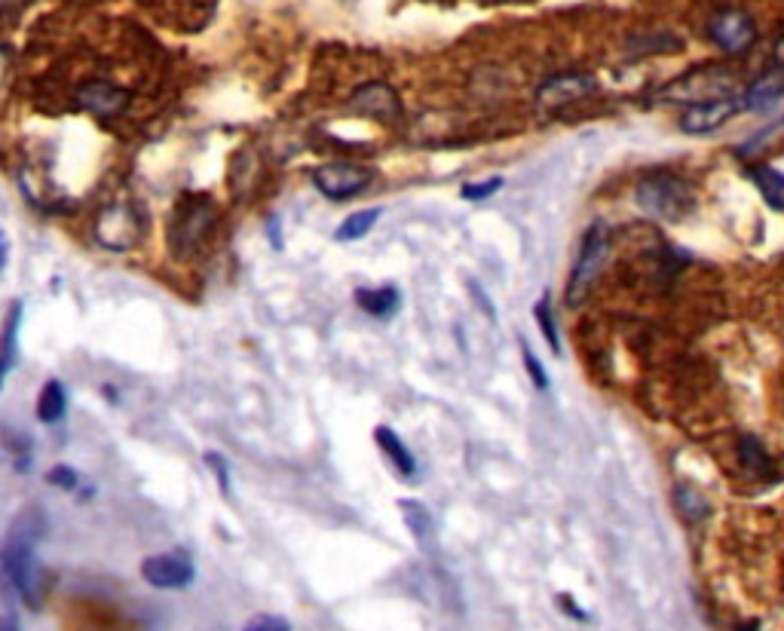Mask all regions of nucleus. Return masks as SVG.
<instances>
[{
  "label": "nucleus",
  "instance_id": "nucleus-1",
  "mask_svg": "<svg viewBox=\"0 0 784 631\" xmlns=\"http://www.w3.org/2000/svg\"><path fill=\"white\" fill-rule=\"evenodd\" d=\"M34 543H38V534L28 525H19L10 530V536H6L4 543V576L28 607L40 610L46 583H43V570L38 564Z\"/></svg>",
  "mask_w": 784,
  "mask_h": 631
},
{
  "label": "nucleus",
  "instance_id": "nucleus-2",
  "mask_svg": "<svg viewBox=\"0 0 784 631\" xmlns=\"http://www.w3.org/2000/svg\"><path fill=\"white\" fill-rule=\"evenodd\" d=\"M637 206L659 221H680L693 212L695 193L678 175H646L635 188Z\"/></svg>",
  "mask_w": 784,
  "mask_h": 631
},
{
  "label": "nucleus",
  "instance_id": "nucleus-3",
  "mask_svg": "<svg viewBox=\"0 0 784 631\" xmlns=\"http://www.w3.org/2000/svg\"><path fill=\"white\" fill-rule=\"evenodd\" d=\"M665 102H680V105H702L714 102V98H729L736 96V74L721 64H708V68L689 71L680 80L668 83L659 92Z\"/></svg>",
  "mask_w": 784,
  "mask_h": 631
},
{
  "label": "nucleus",
  "instance_id": "nucleus-4",
  "mask_svg": "<svg viewBox=\"0 0 784 631\" xmlns=\"http://www.w3.org/2000/svg\"><path fill=\"white\" fill-rule=\"evenodd\" d=\"M607 255H610V231L603 224H592L586 233V240H582L579 257H577V264H573L570 289H567V300H570L573 307L588 295V289H592V282L598 279Z\"/></svg>",
  "mask_w": 784,
  "mask_h": 631
},
{
  "label": "nucleus",
  "instance_id": "nucleus-5",
  "mask_svg": "<svg viewBox=\"0 0 784 631\" xmlns=\"http://www.w3.org/2000/svg\"><path fill=\"white\" fill-rule=\"evenodd\" d=\"M708 38L714 40L717 49L729 55H738L754 46L757 40V25L745 10H721L708 21Z\"/></svg>",
  "mask_w": 784,
  "mask_h": 631
},
{
  "label": "nucleus",
  "instance_id": "nucleus-6",
  "mask_svg": "<svg viewBox=\"0 0 784 631\" xmlns=\"http://www.w3.org/2000/svg\"><path fill=\"white\" fill-rule=\"evenodd\" d=\"M738 111H745V98H714V102H702V105H689L687 111L680 114V129L689 135H704L714 132L723 123H729Z\"/></svg>",
  "mask_w": 784,
  "mask_h": 631
},
{
  "label": "nucleus",
  "instance_id": "nucleus-7",
  "mask_svg": "<svg viewBox=\"0 0 784 631\" xmlns=\"http://www.w3.org/2000/svg\"><path fill=\"white\" fill-rule=\"evenodd\" d=\"M313 184L328 199H350L368 188L371 172L362 166H352V163H331V166H322L316 172Z\"/></svg>",
  "mask_w": 784,
  "mask_h": 631
},
{
  "label": "nucleus",
  "instance_id": "nucleus-8",
  "mask_svg": "<svg viewBox=\"0 0 784 631\" xmlns=\"http://www.w3.org/2000/svg\"><path fill=\"white\" fill-rule=\"evenodd\" d=\"M212 221H215V209L208 203H184L181 209H178L175 221H172V231H169L172 246L184 255L193 252V248L199 246V240L206 236V231L212 227Z\"/></svg>",
  "mask_w": 784,
  "mask_h": 631
},
{
  "label": "nucleus",
  "instance_id": "nucleus-9",
  "mask_svg": "<svg viewBox=\"0 0 784 631\" xmlns=\"http://www.w3.org/2000/svg\"><path fill=\"white\" fill-rule=\"evenodd\" d=\"M141 576L156 589H184L193 583V564L184 555H154L141 564Z\"/></svg>",
  "mask_w": 784,
  "mask_h": 631
},
{
  "label": "nucleus",
  "instance_id": "nucleus-10",
  "mask_svg": "<svg viewBox=\"0 0 784 631\" xmlns=\"http://www.w3.org/2000/svg\"><path fill=\"white\" fill-rule=\"evenodd\" d=\"M77 105L89 107L98 117H111V114H120L129 105V92L114 86L111 80H86L77 86L74 92Z\"/></svg>",
  "mask_w": 784,
  "mask_h": 631
},
{
  "label": "nucleus",
  "instance_id": "nucleus-11",
  "mask_svg": "<svg viewBox=\"0 0 784 631\" xmlns=\"http://www.w3.org/2000/svg\"><path fill=\"white\" fill-rule=\"evenodd\" d=\"M592 89H594L592 77H586V74H558V77H552V80H545L543 86H539L536 98L543 105H549V107H558V105L579 102V98H586Z\"/></svg>",
  "mask_w": 784,
  "mask_h": 631
},
{
  "label": "nucleus",
  "instance_id": "nucleus-12",
  "mask_svg": "<svg viewBox=\"0 0 784 631\" xmlns=\"http://www.w3.org/2000/svg\"><path fill=\"white\" fill-rule=\"evenodd\" d=\"M352 107L368 117H392L399 114V96L386 83H365L352 92Z\"/></svg>",
  "mask_w": 784,
  "mask_h": 631
},
{
  "label": "nucleus",
  "instance_id": "nucleus-13",
  "mask_svg": "<svg viewBox=\"0 0 784 631\" xmlns=\"http://www.w3.org/2000/svg\"><path fill=\"white\" fill-rule=\"evenodd\" d=\"M784 96V64H775V68L763 71L745 92V107L751 111H763V107L775 105Z\"/></svg>",
  "mask_w": 784,
  "mask_h": 631
},
{
  "label": "nucleus",
  "instance_id": "nucleus-14",
  "mask_svg": "<svg viewBox=\"0 0 784 631\" xmlns=\"http://www.w3.org/2000/svg\"><path fill=\"white\" fill-rule=\"evenodd\" d=\"M111 231H117V242H114V248H129L135 242V233H139V224H135L132 212H129V206H111V209H105V215L98 218V240H107L111 236Z\"/></svg>",
  "mask_w": 784,
  "mask_h": 631
},
{
  "label": "nucleus",
  "instance_id": "nucleus-15",
  "mask_svg": "<svg viewBox=\"0 0 784 631\" xmlns=\"http://www.w3.org/2000/svg\"><path fill=\"white\" fill-rule=\"evenodd\" d=\"M747 178H751L754 188L760 190V197H763L772 209L784 212V172L772 166H747Z\"/></svg>",
  "mask_w": 784,
  "mask_h": 631
},
{
  "label": "nucleus",
  "instance_id": "nucleus-16",
  "mask_svg": "<svg viewBox=\"0 0 784 631\" xmlns=\"http://www.w3.org/2000/svg\"><path fill=\"white\" fill-rule=\"evenodd\" d=\"M374 439H377V444H380V448H384V454L392 460L395 469L401 472V478H414V472H417L414 454L405 448V442H401L390 426H380L377 433H374Z\"/></svg>",
  "mask_w": 784,
  "mask_h": 631
},
{
  "label": "nucleus",
  "instance_id": "nucleus-17",
  "mask_svg": "<svg viewBox=\"0 0 784 631\" xmlns=\"http://www.w3.org/2000/svg\"><path fill=\"white\" fill-rule=\"evenodd\" d=\"M64 408H68V399H64V386L59 380H49L40 390L38 399V417L40 423H55L64 417Z\"/></svg>",
  "mask_w": 784,
  "mask_h": 631
},
{
  "label": "nucleus",
  "instance_id": "nucleus-18",
  "mask_svg": "<svg viewBox=\"0 0 784 631\" xmlns=\"http://www.w3.org/2000/svg\"><path fill=\"white\" fill-rule=\"evenodd\" d=\"M738 457H742V466L747 472H754V475H763V478H772V460H769L766 448L757 439L745 435V439L738 442Z\"/></svg>",
  "mask_w": 784,
  "mask_h": 631
},
{
  "label": "nucleus",
  "instance_id": "nucleus-19",
  "mask_svg": "<svg viewBox=\"0 0 784 631\" xmlns=\"http://www.w3.org/2000/svg\"><path fill=\"white\" fill-rule=\"evenodd\" d=\"M358 307L368 310L371 316H392L399 310V291L395 289H371V291H358Z\"/></svg>",
  "mask_w": 784,
  "mask_h": 631
},
{
  "label": "nucleus",
  "instance_id": "nucleus-20",
  "mask_svg": "<svg viewBox=\"0 0 784 631\" xmlns=\"http://www.w3.org/2000/svg\"><path fill=\"white\" fill-rule=\"evenodd\" d=\"M377 218H380V209H365V212H356V215H350V218H347V221H343V224H341V231L334 233V240H337V242H352V240H362V236L368 233L374 224H377Z\"/></svg>",
  "mask_w": 784,
  "mask_h": 631
},
{
  "label": "nucleus",
  "instance_id": "nucleus-21",
  "mask_svg": "<svg viewBox=\"0 0 784 631\" xmlns=\"http://www.w3.org/2000/svg\"><path fill=\"white\" fill-rule=\"evenodd\" d=\"M19 322H21V304H13L10 307V316H6V325H4V380L13 371V362H16Z\"/></svg>",
  "mask_w": 784,
  "mask_h": 631
},
{
  "label": "nucleus",
  "instance_id": "nucleus-22",
  "mask_svg": "<svg viewBox=\"0 0 784 631\" xmlns=\"http://www.w3.org/2000/svg\"><path fill=\"white\" fill-rule=\"evenodd\" d=\"M678 509L683 512V518L702 521L708 515V500L699 491H693V487H678Z\"/></svg>",
  "mask_w": 784,
  "mask_h": 631
},
{
  "label": "nucleus",
  "instance_id": "nucleus-23",
  "mask_svg": "<svg viewBox=\"0 0 784 631\" xmlns=\"http://www.w3.org/2000/svg\"><path fill=\"white\" fill-rule=\"evenodd\" d=\"M534 316H536L539 328H543L545 341H549L552 353L558 356V353H561V341H558V332H555V319H552V304H549V295H543V298H539V304H536Z\"/></svg>",
  "mask_w": 784,
  "mask_h": 631
},
{
  "label": "nucleus",
  "instance_id": "nucleus-24",
  "mask_svg": "<svg viewBox=\"0 0 784 631\" xmlns=\"http://www.w3.org/2000/svg\"><path fill=\"white\" fill-rule=\"evenodd\" d=\"M401 512L408 515V527L414 530L417 536H429V515H426V509H423L420 503H401Z\"/></svg>",
  "mask_w": 784,
  "mask_h": 631
},
{
  "label": "nucleus",
  "instance_id": "nucleus-25",
  "mask_svg": "<svg viewBox=\"0 0 784 631\" xmlns=\"http://www.w3.org/2000/svg\"><path fill=\"white\" fill-rule=\"evenodd\" d=\"M242 631H291V626L282 619V616H267V613H264V616H255L251 622H246Z\"/></svg>",
  "mask_w": 784,
  "mask_h": 631
},
{
  "label": "nucleus",
  "instance_id": "nucleus-26",
  "mask_svg": "<svg viewBox=\"0 0 784 631\" xmlns=\"http://www.w3.org/2000/svg\"><path fill=\"white\" fill-rule=\"evenodd\" d=\"M502 188V178H493V181H481V184H466L463 188V199H472V203H481V199L493 197L496 190Z\"/></svg>",
  "mask_w": 784,
  "mask_h": 631
},
{
  "label": "nucleus",
  "instance_id": "nucleus-27",
  "mask_svg": "<svg viewBox=\"0 0 784 631\" xmlns=\"http://www.w3.org/2000/svg\"><path fill=\"white\" fill-rule=\"evenodd\" d=\"M524 365H527V371H530V380H534V383L539 386V390H549V377H545L543 365L536 362V358H534V353H530L527 347H524Z\"/></svg>",
  "mask_w": 784,
  "mask_h": 631
},
{
  "label": "nucleus",
  "instance_id": "nucleus-28",
  "mask_svg": "<svg viewBox=\"0 0 784 631\" xmlns=\"http://www.w3.org/2000/svg\"><path fill=\"white\" fill-rule=\"evenodd\" d=\"M49 482L64 487V491H74V487H77V472L68 469V466H55V469L49 472Z\"/></svg>",
  "mask_w": 784,
  "mask_h": 631
},
{
  "label": "nucleus",
  "instance_id": "nucleus-29",
  "mask_svg": "<svg viewBox=\"0 0 784 631\" xmlns=\"http://www.w3.org/2000/svg\"><path fill=\"white\" fill-rule=\"evenodd\" d=\"M558 604H561V610H567V613L573 616V619H579V622H586V619H588V613H586V610H579V607L573 604V598H570V594H564V598H558Z\"/></svg>",
  "mask_w": 784,
  "mask_h": 631
},
{
  "label": "nucleus",
  "instance_id": "nucleus-30",
  "mask_svg": "<svg viewBox=\"0 0 784 631\" xmlns=\"http://www.w3.org/2000/svg\"><path fill=\"white\" fill-rule=\"evenodd\" d=\"M0 631H19V619H16V613H13L10 607H6V613H4V622H0Z\"/></svg>",
  "mask_w": 784,
  "mask_h": 631
},
{
  "label": "nucleus",
  "instance_id": "nucleus-31",
  "mask_svg": "<svg viewBox=\"0 0 784 631\" xmlns=\"http://www.w3.org/2000/svg\"><path fill=\"white\" fill-rule=\"evenodd\" d=\"M775 59H779V64H784V38L779 40V46H775Z\"/></svg>",
  "mask_w": 784,
  "mask_h": 631
}]
</instances>
